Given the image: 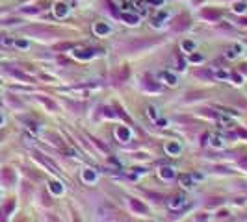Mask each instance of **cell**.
I'll return each instance as SVG.
<instances>
[{"label":"cell","mask_w":247,"mask_h":222,"mask_svg":"<svg viewBox=\"0 0 247 222\" xmlns=\"http://www.w3.org/2000/svg\"><path fill=\"white\" fill-rule=\"evenodd\" d=\"M0 124H2V117H0Z\"/></svg>","instance_id":"9"},{"label":"cell","mask_w":247,"mask_h":222,"mask_svg":"<svg viewBox=\"0 0 247 222\" xmlns=\"http://www.w3.org/2000/svg\"><path fill=\"white\" fill-rule=\"evenodd\" d=\"M95 30H97V32H108L106 26H95Z\"/></svg>","instance_id":"6"},{"label":"cell","mask_w":247,"mask_h":222,"mask_svg":"<svg viewBox=\"0 0 247 222\" xmlns=\"http://www.w3.org/2000/svg\"><path fill=\"white\" fill-rule=\"evenodd\" d=\"M152 4H162V0H151Z\"/></svg>","instance_id":"8"},{"label":"cell","mask_w":247,"mask_h":222,"mask_svg":"<svg viewBox=\"0 0 247 222\" xmlns=\"http://www.w3.org/2000/svg\"><path fill=\"white\" fill-rule=\"evenodd\" d=\"M124 20H130V24H136V22H138V17H134V15H126Z\"/></svg>","instance_id":"3"},{"label":"cell","mask_w":247,"mask_h":222,"mask_svg":"<svg viewBox=\"0 0 247 222\" xmlns=\"http://www.w3.org/2000/svg\"><path fill=\"white\" fill-rule=\"evenodd\" d=\"M56 13H58L60 17H63V15L67 13V8H65V4H58V6H56Z\"/></svg>","instance_id":"2"},{"label":"cell","mask_w":247,"mask_h":222,"mask_svg":"<svg viewBox=\"0 0 247 222\" xmlns=\"http://www.w3.org/2000/svg\"><path fill=\"white\" fill-rule=\"evenodd\" d=\"M26 32L28 34H39V35H52V32L47 30V28H28Z\"/></svg>","instance_id":"1"},{"label":"cell","mask_w":247,"mask_h":222,"mask_svg":"<svg viewBox=\"0 0 247 222\" xmlns=\"http://www.w3.org/2000/svg\"><path fill=\"white\" fill-rule=\"evenodd\" d=\"M234 9H236V11H244V9H245V6H244V4H236V8H234Z\"/></svg>","instance_id":"5"},{"label":"cell","mask_w":247,"mask_h":222,"mask_svg":"<svg viewBox=\"0 0 247 222\" xmlns=\"http://www.w3.org/2000/svg\"><path fill=\"white\" fill-rule=\"evenodd\" d=\"M17 46H21V48H26V46H28V43H26V41H17Z\"/></svg>","instance_id":"4"},{"label":"cell","mask_w":247,"mask_h":222,"mask_svg":"<svg viewBox=\"0 0 247 222\" xmlns=\"http://www.w3.org/2000/svg\"><path fill=\"white\" fill-rule=\"evenodd\" d=\"M184 48H188V50L193 48V43H184Z\"/></svg>","instance_id":"7"}]
</instances>
